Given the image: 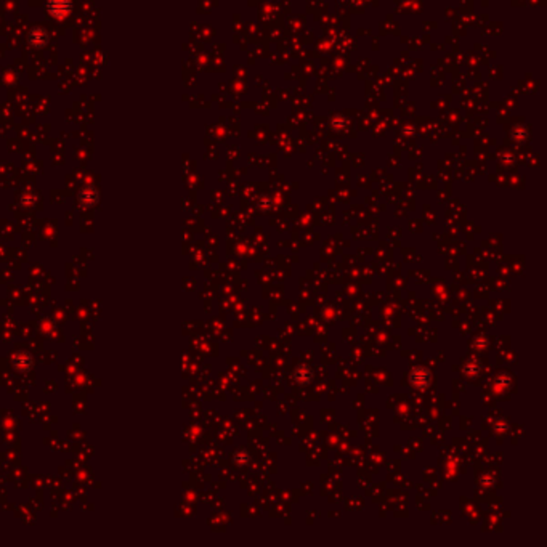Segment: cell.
I'll return each mask as SVG.
<instances>
[{
  "label": "cell",
  "instance_id": "obj_1",
  "mask_svg": "<svg viewBox=\"0 0 547 547\" xmlns=\"http://www.w3.org/2000/svg\"><path fill=\"white\" fill-rule=\"evenodd\" d=\"M409 380H411L412 385L419 387V389H424V387H427L430 384V374H429V371L424 369V368H416L414 371L411 372Z\"/></svg>",
  "mask_w": 547,
  "mask_h": 547
}]
</instances>
